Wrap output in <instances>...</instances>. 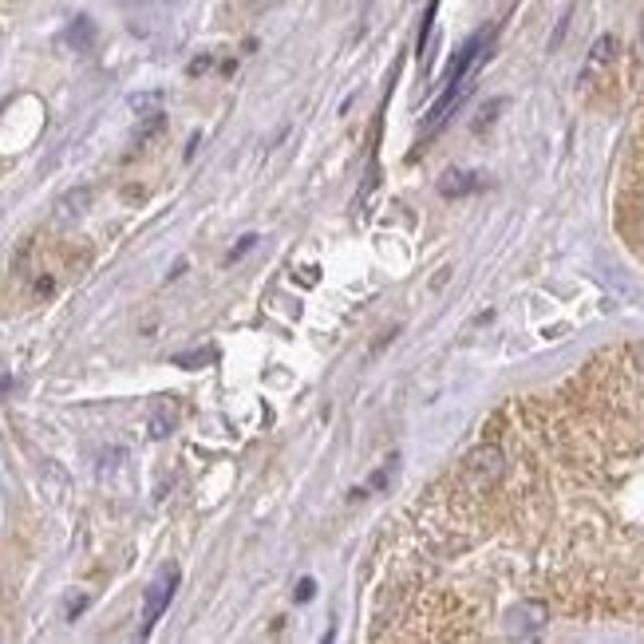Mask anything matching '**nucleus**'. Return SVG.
I'll use <instances>...</instances> for the list:
<instances>
[{
	"instance_id": "nucleus-12",
	"label": "nucleus",
	"mask_w": 644,
	"mask_h": 644,
	"mask_svg": "<svg viewBox=\"0 0 644 644\" xmlns=\"http://www.w3.org/2000/svg\"><path fill=\"white\" fill-rule=\"evenodd\" d=\"M253 242H257V238H253V234H249V238H242V242H238V249H234V253H230V261H234V257H242L245 249H253Z\"/></svg>"
},
{
	"instance_id": "nucleus-10",
	"label": "nucleus",
	"mask_w": 644,
	"mask_h": 644,
	"mask_svg": "<svg viewBox=\"0 0 644 644\" xmlns=\"http://www.w3.org/2000/svg\"><path fill=\"white\" fill-rule=\"evenodd\" d=\"M123 459H127V451H119V447H115V451H103V459H99V463H103V471H111V463H123Z\"/></svg>"
},
{
	"instance_id": "nucleus-8",
	"label": "nucleus",
	"mask_w": 644,
	"mask_h": 644,
	"mask_svg": "<svg viewBox=\"0 0 644 644\" xmlns=\"http://www.w3.org/2000/svg\"><path fill=\"white\" fill-rule=\"evenodd\" d=\"M68 44H72V48H80V52H87V48L95 44V24H91L87 16L72 20V28H68Z\"/></svg>"
},
{
	"instance_id": "nucleus-3",
	"label": "nucleus",
	"mask_w": 644,
	"mask_h": 644,
	"mask_svg": "<svg viewBox=\"0 0 644 644\" xmlns=\"http://www.w3.org/2000/svg\"><path fill=\"white\" fill-rule=\"evenodd\" d=\"M546 605L542 601H522V605H514L510 613H506V633L510 637H538L542 633V625H546Z\"/></svg>"
},
{
	"instance_id": "nucleus-5",
	"label": "nucleus",
	"mask_w": 644,
	"mask_h": 644,
	"mask_svg": "<svg viewBox=\"0 0 644 644\" xmlns=\"http://www.w3.org/2000/svg\"><path fill=\"white\" fill-rule=\"evenodd\" d=\"M87 206H91V190H87V186L68 190V194L56 202V218H60V222H76L80 214H87Z\"/></svg>"
},
{
	"instance_id": "nucleus-13",
	"label": "nucleus",
	"mask_w": 644,
	"mask_h": 644,
	"mask_svg": "<svg viewBox=\"0 0 644 644\" xmlns=\"http://www.w3.org/2000/svg\"><path fill=\"white\" fill-rule=\"evenodd\" d=\"M633 364L644 372V340H641V344H633Z\"/></svg>"
},
{
	"instance_id": "nucleus-11",
	"label": "nucleus",
	"mask_w": 644,
	"mask_h": 644,
	"mask_svg": "<svg viewBox=\"0 0 644 644\" xmlns=\"http://www.w3.org/2000/svg\"><path fill=\"white\" fill-rule=\"evenodd\" d=\"M313 589H317V581H309V577H305V581L297 585V601H309V597H313Z\"/></svg>"
},
{
	"instance_id": "nucleus-14",
	"label": "nucleus",
	"mask_w": 644,
	"mask_h": 644,
	"mask_svg": "<svg viewBox=\"0 0 644 644\" xmlns=\"http://www.w3.org/2000/svg\"><path fill=\"white\" fill-rule=\"evenodd\" d=\"M641 218H644V190H641Z\"/></svg>"
},
{
	"instance_id": "nucleus-2",
	"label": "nucleus",
	"mask_w": 644,
	"mask_h": 644,
	"mask_svg": "<svg viewBox=\"0 0 644 644\" xmlns=\"http://www.w3.org/2000/svg\"><path fill=\"white\" fill-rule=\"evenodd\" d=\"M174 589H178V569L170 565V569H162L159 573V581L147 589V601H143V637L159 625V617L166 613V605H170Z\"/></svg>"
},
{
	"instance_id": "nucleus-1",
	"label": "nucleus",
	"mask_w": 644,
	"mask_h": 644,
	"mask_svg": "<svg viewBox=\"0 0 644 644\" xmlns=\"http://www.w3.org/2000/svg\"><path fill=\"white\" fill-rule=\"evenodd\" d=\"M506 475V455L494 447V443H483V447H475L467 459H463V479L475 486V490H486V486H494L498 479Z\"/></svg>"
},
{
	"instance_id": "nucleus-6",
	"label": "nucleus",
	"mask_w": 644,
	"mask_h": 644,
	"mask_svg": "<svg viewBox=\"0 0 644 644\" xmlns=\"http://www.w3.org/2000/svg\"><path fill=\"white\" fill-rule=\"evenodd\" d=\"M483 182L475 178V174H463V170H447L443 178H439V194L443 198H455V194H471V190H479Z\"/></svg>"
},
{
	"instance_id": "nucleus-4",
	"label": "nucleus",
	"mask_w": 644,
	"mask_h": 644,
	"mask_svg": "<svg viewBox=\"0 0 644 644\" xmlns=\"http://www.w3.org/2000/svg\"><path fill=\"white\" fill-rule=\"evenodd\" d=\"M178 400H159L151 407V415H147V435L151 439H166L174 427H178Z\"/></svg>"
},
{
	"instance_id": "nucleus-9",
	"label": "nucleus",
	"mask_w": 644,
	"mask_h": 644,
	"mask_svg": "<svg viewBox=\"0 0 644 644\" xmlns=\"http://www.w3.org/2000/svg\"><path fill=\"white\" fill-rule=\"evenodd\" d=\"M210 360V352H190V356H178V364L182 368H198V364H206Z\"/></svg>"
},
{
	"instance_id": "nucleus-7",
	"label": "nucleus",
	"mask_w": 644,
	"mask_h": 644,
	"mask_svg": "<svg viewBox=\"0 0 644 644\" xmlns=\"http://www.w3.org/2000/svg\"><path fill=\"white\" fill-rule=\"evenodd\" d=\"M613 56H617V40H613V36H601V40L593 44V52H589L585 76H597V72H601V68H605V64L613 60Z\"/></svg>"
}]
</instances>
